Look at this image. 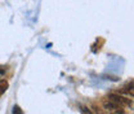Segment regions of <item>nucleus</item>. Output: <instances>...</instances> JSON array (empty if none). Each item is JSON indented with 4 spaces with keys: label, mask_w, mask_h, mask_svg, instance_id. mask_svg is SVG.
I'll return each mask as SVG.
<instances>
[{
    "label": "nucleus",
    "mask_w": 134,
    "mask_h": 114,
    "mask_svg": "<svg viewBox=\"0 0 134 114\" xmlns=\"http://www.w3.org/2000/svg\"><path fill=\"white\" fill-rule=\"evenodd\" d=\"M93 110L96 112V114H106V113H103V112H102L100 109H98L97 106H93Z\"/></svg>",
    "instance_id": "nucleus-8"
},
{
    "label": "nucleus",
    "mask_w": 134,
    "mask_h": 114,
    "mask_svg": "<svg viewBox=\"0 0 134 114\" xmlns=\"http://www.w3.org/2000/svg\"><path fill=\"white\" fill-rule=\"evenodd\" d=\"M124 91L126 92V93H129L130 95V97H133L134 96V91H133V81H130V83H128L125 87H124Z\"/></svg>",
    "instance_id": "nucleus-3"
},
{
    "label": "nucleus",
    "mask_w": 134,
    "mask_h": 114,
    "mask_svg": "<svg viewBox=\"0 0 134 114\" xmlns=\"http://www.w3.org/2000/svg\"><path fill=\"white\" fill-rule=\"evenodd\" d=\"M8 87H9V84H8V82L7 81H0V96L8 90Z\"/></svg>",
    "instance_id": "nucleus-4"
},
{
    "label": "nucleus",
    "mask_w": 134,
    "mask_h": 114,
    "mask_svg": "<svg viewBox=\"0 0 134 114\" xmlns=\"http://www.w3.org/2000/svg\"><path fill=\"white\" fill-rule=\"evenodd\" d=\"M5 71H7V66H0V78L4 77Z\"/></svg>",
    "instance_id": "nucleus-7"
},
{
    "label": "nucleus",
    "mask_w": 134,
    "mask_h": 114,
    "mask_svg": "<svg viewBox=\"0 0 134 114\" xmlns=\"http://www.w3.org/2000/svg\"><path fill=\"white\" fill-rule=\"evenodd\" d=\"M80 113L81 114H94L92 112V109H89L88 106H84V105L80 106Z\"/></svg>",
    "instance_id": "nucleus-5"
},
{
    "label": "nucleus",
    "mask_w": 134,
    "mask_h": 114,
    "mask_svg": "<svg viewBox=\"0 0 134 114\" xmlns=\"http://www.w3.org/2000/svg\"><path fill=\"white\" fill-rule=\"evenodd\" d=\"M108 100L116 102L117 105H120V106H129L130 109L133 108L132 100L124 97V96H120V95H117V93H110V95H108Z\"/></svg>",
    "instance_id": "nucleus-2"
},
{
    "label": "nucleus",
    "mask_w": 134,
    "mask_h": 114,
    "mask_svg": "<svg viewBox=\"0 0 134 114\" xmlns=\"http://www.w3.org/2000/svg\"><path fill=\"white\" fill-rule=\"evenodd\" d=\"M13 114H23V112L21 110L19 106H14V108H13Z\"/></svg>",
    "instance_id": "nucleus-6"
},
{
    "label": "nucleus",
    "mask_w": 134,
    "mask_h": 114,
    "mask_svg": "<svg viewBox=\"0 0 134 114\" xmlns=\"http://www.w3.org/2000/svg\"><path fill=\"white\" fill-rule=\"evenodd\" d=\"M102 105H103V109L108 114H125L122 106L117 105L116 102H114L111 100H103Z\"/></svg>",
    "instance_id": "nucleus-1"
}]
</instances>
